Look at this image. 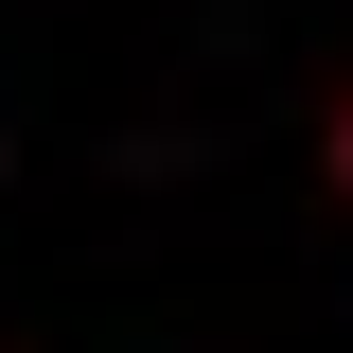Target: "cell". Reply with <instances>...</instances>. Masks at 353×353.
<instances>
[{
	"label": "cell",
	"instance_id": "obj_1",
	"mask_svg": "<svg viewBox=\"0 0 353 353\" xmlns=\"http://www.w3.org/2000/svg\"><path fill=\"white\" fill-rule=\"evenodd\" d=\"M336 194H353V106H336Z\"/></svg>",
	"mask_w": 353,
	"mask_h": 353
}]
</instances>
